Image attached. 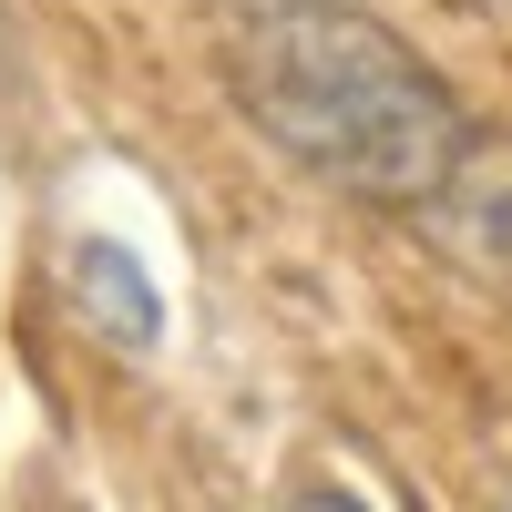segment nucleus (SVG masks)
<instances>
[{"mask_svg": "<svg viewBox=\"0 0 512 512\" xmlns=\"http://www.w3.org/2000/svg\"><path fill=\"white\" fill-rule=\"evenodd\" d=\"M205 52L226 103L349 205H441L472 154L451 82L359 0H205Z\"/></svg>", "mask_w": 512, "mask_h": 512, "instance_id": "1", "label": "nucleus"}, {"mask_svg": "<svg viewBox=\"0 0 512 512\" xmlns=\"http://www.w3.org/2000/svg\"><path fill=\"white\" fill-rule=\"evenodd\" d=\"M72 297H82V308H93V318L123 338V349H144L154 318H164V308H154V277H144L113 236H82V246H72Z\"/></svg>", "mask_w": 512, "mask_h": 512, "instance_id": "2", "label": "nucleus"}, {"mask_svg": "<svg viewBox=\"0 0 512 512\" xmlns=\"http://www.w3.org/2000/svg\"><path fill=\"white\" fill-rule=\"evenodd\" d=\"M287 512H359V502H349V492H297Z\"/></svg>", "mask_w": 512, "mask_h": 512, "instance_id": "3", "label": "nucleus"}]
</instances>
